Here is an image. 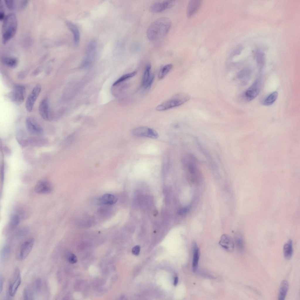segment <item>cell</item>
I'll return each mask as SVG.
<instances>
[{
  "label": "cell",
  "instance_id": "7",
  "mask_svg": "<svg viewBox=\"0 0 300 300\" xmlns=\"http://www.w3.org/2000/svg\"><path fill=\"white\" fill-rule=\"evenodd\" d=\"M133 136L138 137H146L153 139H156L158 137L157 132L154 129L144 126L135 127L131 131Z\"/></svg>",
  "mask_w": 300,
  "mask_h": 300
},
{
  "label": "cell",
  "instance_id": "27",
  "mask_svg": "<svg viewBox=\"0 0 300 300\" xmlns=\"http://www.w3.org/2000/svg\"><path fill=\"white\" fill-rule=\"evenodd\" d=\"M20 221L19 216L17 214H14L11 217L7 227L10 230L13 229L17 226Z\"/></svg>",
  "mask_w": 300,
  "mask_h": 300
},
{
  "label": "cell",
  "instance_id": "38",
  "mask_svg": "<svg viewBox=\"0 0 300 300\" xmlns=\"http://www.w3.org/2000/svg\"><path fill=\"white\" fill-rule=\"evenodd\" d=\"M4 283V278L3 276L1 275H0V293L2 291Z\"/></svg>",
  "mask_w": 300,
  "mask_h": 300
},
{
  "label": "cell",
  "instance_id": "37",
  "mask_svg": "<svg viewBox=\"0 0 300 300\" xmlns=\"http://www.w3.org/2000/svg\"><path fill=\"white\" fill-rule=\"evenodd\" d=\"M0 19L1 20H3L5 16L4 15V13L3 11V5L1 3L0 4Z\"/></svg>",
  "mask_w": 300,
  "mask_h": 300
},
{
  "label": "cell",
  "instance_id": "39",
  "mask_svg": "<svg viewBox=\"0 0 300 300\" xmlns=\"http://www.w3.org/2000/svg\"><path fill=\"white\" fill-rule=\"evenodd\" d=\"M28 3V1H23L21 2L20 7L21 8H23L24 7L27 5Z\"/></svg>",
  "mask_w": 300,
  "mask_h": 300
},
{
  "label": "cell",
  "instance_id": "23",
  "mask_svg": "<svg viewBox=\"0 0 300 300\" xmlns=\"http://www.w3.org/2000/svg\"><path fill=\"white\" fill-rule=\"evenodd\" d=\"M234 240L238 250L241 252H243L244 250L245 246L243 238L241 233L237 232L235 234Z\"/></svg>",
  "mask_w": 300,
  "mask_h": 300
},
{
  "label": "cell",
  "instance_id": "19",
  "mask_svg": "<svg viewBox=\"0 0 300 300\" xmlns=\"http://www.w3.org/2000/svg\"><path fill=\"white\" fill-rule=\"evenodd\" d=\"M97 42L95 40H93L90 42L88 45L86 52V57L85 61V62L88 63L90 59L96 55L97 47Z\"/></svg>",
  "mask_w": 300,
  "mask_h": 300
},
{
  "label": "cell",
  "instance_id": "28",
  "mask_svg": "<svg viewBox=\"0 0 300 300\" xmlns=\"http://www.w3.org/2000/svg\"><path fill=\"white\" fill-rule=\"evenodd\" d=\"M173 67L172 64H166L160 69L158 74V78L160 79H163L170 71Z\"/></svg>",
  "mask_w": 300,
  "mask_h": 300
},
{
  "label": "cell",
  "instance_id": "25",
  "mask_svg": "<svg viewBox=\"0 0 300 300\" xmlns=\"http://www.w3.org/2000/svg\"><path fill=\"white\" fill-rule=\"evenodd\" d=\"M1 61L4 65L12 68L15 67L18 63V60L16 58L10 57H3L1 58Z\"/></svg>",
  "mask_w": 300,
  "mask_h": 300
},
{
  "label": "cell",
  "instance_id": "5",
  "mask_svg": "<svg viewBox=\"0 0 300 300\" xmlns=\"http://www.w3.org/2000/svg\"><path fill=\"white\" fill-rule=\"evenodd\" d=\"M42 282L40 279H37L33 284L24 289L23 292L24 299H33L40 293L41 288Z\"/></svg>",
  "mask_w": 300,
  "mask_h": 300
},
{
  "label": "cell",
  "instance_id": "9",
  "mask_svg": "<svg viewBox=\"0 0 300 300\" xmlns=\"http://www.w3.org/2000/svg\"><path fill=\"white\" fill-rule=\"evenodd\" d=\"M34 243L33 238L27 240L21 245L18 253V258L20 260H23L26 258L32 249Z\"/></svg>",
  "mask_w": 300,
  "mask_h": 300
},
{
  "label": "cell",
  "instance_id": "35",
  "mask_svg": "<svg viewBox=\"0 0 300 300\" xmlns=\"http://www.w3.org/2000/svg\"><path fill=\"white\" fill-rule=\"evenodd\" d=\"M189 210L188 207H186L182 208L179 209L178 211V214L180 215H183L187 213Z\"/></svg>",
  "mask_w": 300,
  "mask_h": 300
},
{
  "label": "cell",
  "instance_id": "22",
  "mask_svg": "<svg viewBox=\"0 0 300 300\" xmlns=\"http://www.w3.org/2000/svg\"><path fill=\"white\" fill-rule=\"evenodd\" d=\"M283 251L285 258L288 260L290 259L293 253L292 241L291 240H289L284 244Z\"/></svg>",
  "mask_w": 300,
  "mask_h": 300
},
{
  "label": "cell",
  "instance_id": "26",
  "mask_svg": "<svg viewBox=\"0 0 300 300\" xmlns=\"http://www.w3.org/2000/svg\"><path fill=\"white\" fill-rule=\"evenodd\" d=\"M151 68V65L150 64L148 63L146 65L142 78V84L143 86L147 83L150 78Z\"/></svg>",
  "mask_w": 300,
  "mask_h": 300
},
{
  "label": "cell",
  "instance_id": "34",
  "mask_svg": "<svg viewBox=\"0 0 300 300\" xmlns=\"http://www.w3.org/2000/svg\"><path fill=\"white\" fill-rule=\"evenodd\" d=\"M5 3L8 8L11 10L14 9L15 7V3L13 0H6Z\"/></svg>",
  "mask_w": 300,
  "mask_h": 300
},
{
  "label": "cell",
  "instance_id": "30",
  "mask_svg": "<svg viewBox=\"0 0 300 300\" xmlns=\"http://www.w3.org/2000/svg\"><path fill=\"white\" fill-rule=\"evenodd\" d=\"M10 248L8 246H5L3 248L1 253V257L2 260H5L9 256L10 253Z\"/></svg>",
  "mask_w": 300,
  "mask_h": 300
},
{
  "label": "cell",
  "instance_id": "17",
  "mask_svg": "<svg viewBox=\"0 0 300 300\" xmlns=\"http://www.w3.org/2000/svg\"><path fill=\"white\" fill-rule=\"evenodd\" d=\"M66 23L73 34L74 45L76 46H77L80 40V32L78 27L74 23L69 21H66Z\"/></svg>",
  "mask_w": 300,
  "mask_h": 300
},
{
  "label": "cell",
  "instance_id": "18",
  "mask_svg": "<svg viewBox=\"0 0 300 300\" xmlns=\"http://www.w3.org/2000/svg\"><path fill=\"white\" fill-rule=\"evenodd\" d=\"M192 245L193 254L192 268L193 271L196 272L197 269L200 255V250L195 241H193L192 242Z\"/></svg>",
  "mask_w": 300,
  "mask_h": 300
},
{
  "label": "cell",
  "instance_id": "13",
  "mask_svg": "<svg viewBox=\"0 0 300 300\" xmlns=\"http://www.w3.org/2000/svg\"><path fill=\"white\" fill-rule=\"evenodd\" d=\"M38 110L40 114L44 119L47 121L51 120V118L47 98H44L40 102Z\"/></svg>",
  "mask_w": 300,
  "mask_h": 300
},
{
  "label": "cell",
  "instance_id": "41",
  "mask_svg": "<svg viewBox=\"0 0 300 300\" xmlns=\"http://www.w3.org/2000/svg\"><path fill=\"white\" fill-rule=\"evenodd\" d=\"M1 168V178L2 181H3L4 179V166L3 165H2Z\"/></svg>",
  "mask_w": 300,
  "mask_h": 300
},
{
  "label": "cell",
  "instance_id": "40",
  "mask_svg": "<svg viewBox=\"0 0 300 300\" xmlns=\"http://www.w3.org/2000/svg\"><path fill=\"white\" fill-rule=\"evenodd\" d=\"M178 277H175L174 279L173 284L175 286H176L178 283Z\"/></svg>",
  "mask_w": 300,
  "mask_h": 300
},
{
  "label": "cell",
  "instance_id": "20",
  "mask_svg": "<svg viewBox=\"0 0 300 300\" xmlns=\"http://www.w3.org/2000/svg\"><path fill=\"white\" fill-rule=\"evenodd\" d=\"M117 201L116 197L110 194H104L99 199L101 204L105 205H112L115 204Z\"/></svg>",
  "mask_w": 300,
  "mask_h": 300
},
{
  "label": "cell",
  "instance_id": "11",
  "mask_svg": "<svg viewBox=\"0 0 300 300\" xmlns=\"http://www.w3.org/2000/svg\"><path fill=\"white\" fill-rule=\"evenodd\" d=\"M260 91V83L259 81L257 80L245 91L244 95V98L248 101L251 100L258 95Z\"/></svg>",
  "mask_w": 300,
  "mask_h": 300
},
{
  "label": "cell",
  "instance_id": "24",
  "mask_svg": "<svg viewBox=\"0 0 300 300\" xmlns=\"http://www.w3.org/2000/svg\"><path fill=\"white\" fill-rule=\"evenodd\" d=\"M278 96V92L276 91H274L264 98L262 102V104L266 106L272 105L276 101Z\"/></svg>",
  "mask_w": 300,
  "mask_h": 300
},
{
  "label": "cell",
  "instance_id": "12",
  "mask_svg": "<svg viewBox=\"0 0 300 300\" xmlns=\"http://www.w3.org/2000/svg\"><path fill=\"white\" fill-rule=\"evenodd\" d=\"M52 186L49 182L44 180L40 181L35 185L34 190L38 194H47L50 193L52 190Z\"/></svg>",
  "mask_w": 300,
  "mask_h": 300
},
{
  "label": "cell",
  "instance_id": "36",
  "mask_svg": "<svg viewBox=\"0 0 300 300\" xmlns=\"http://www.w3.org/2000/svg\"><path fill=\"white\" fill-rule=\"evenodd\" d=\"M140 249V247L139 246H135L132 249V253L135 255H138L139 253Z\"/></svg>",
  "mask_w": 300,
  "mask_h": 300
},
{
  "label": "cell",
  "instance_id": "4",
  "mask_svg": "<svg viewBox=\"0 0 300 300\" xmlns=\"http://www.w3.org/2000/svg\"><path fill=\"white\" fill-rule=\"evenodd\" d=\"M25 94V87L20 84L16 85L7 96L12 102L16 105L21 104L24 101Z\"/></svg>",
  "mask_w": 300,
  "mask_h": 300
},
{
  "label": "cell",
  "instance_id": "3",
  "mask_svg": "<svg viewBox=\"0 0 300 300\" xmlns=\"http://www.w3.org/2000/svg\"><path fill=\"white\" fill-rule=\"evenodd\" d=\"M190 97L185 93L177 94L157 106L158 111H163L178 106L190 100Z\"/></svg>",
  "mask_w": 300,
  "mask_h": 300
},
{
  "label": "cell",
  "instance_id": "8",
  "mask_svg": "<svg viewBox=\"0 0 300 300\" xmlns=\"http://www.w3.org/2000/svg\"><path fill=\"white\" fill-rule=\"evenodd\" d=\"M41 87L39 84L36 85L28 96L25 104V107L28 111L31 112L34 104L41 91Z\"/></svg>",
  "mask_w": 300,
  "mask_h": 300
},
{
  "label": "cell",
  "instance_id": "15",
  "mask_svg": "<svg viewBox=\"0 0 300 300\" xmlns=\"http://www.w3.org/2000/svg\"><path fill=\"white\" fill-rule=\"evenodd\" d=\"M202 1L200 0H192L188 3L187 15L188 18L192 17L196 13L200 8Z\"/></svg>",
  "mask_w": 300,
  "mask_h": 300
},
{
  "label": "cell",
  "instance_id": "14",
  "mask_svg": "<svg viewBox=\"0 0 300 300\" xmlns=\"http://www.w3.org/2000/svg\"><path fill=\"white\" fill-rule=\"evenodd\" d=\"M25 125L28 131L31 134H40L42 133L43 131L42 127L30 117L26 118Z\"/></svg>",
  "mask_w": 300,
  "mask_h": 300
},
{
  "label": "cell",
  "instance_id": "31",
  "mask_svg": "<svg viewBox=\"0 0 300 300\" xmlns=\"http://www.w3.org/2000/svg\"><path fill=\"white\" fill-rule=\"evenodd\" d=\"M76 137L75 133H74L68 136L65 139V145H68L71 144L74 140Z\"/></svg>",
  "mask_w": 300,
  "mask_h": 300
},
{
  "label": "cell",
  "instance_id": "32",
  "mask_svg": "<svg viewBox=\"0 0 300 300\" xmlns=\"http://www.w3.org/2000/svg\"><path fill=\"white\" fill-rule=\"evenodd\" d=\"M154 74H151V77L149 80L144 86H143V88L147 90L149 89L150 87L154 81Z\"/></svg>",
  "mask_w": 300,
  "mask_h": 300
},
{
  "label": "cell",
  "instance_id": "29",
  "mask_svg": "<svg viewBox=\"0 0 300 300\" xmlns=\"http://www.w3.org/2000/svg\"><path fill=\"white\" fill-rule=\"evenodd\" d=\"M136 74L137 72L136 71H133L132 72L125 74L121 76L114 83L112 86H115L120 83L134 76Z\"/></svg>",
  "mask_w": 300,
  "mask_h": 300
},
{
  "label": "cell",
  "instance_id": "6",
  "mask_svg": "<svg viewBox=\"0 0 300 300\" xmlns=\"http://www.w3.org/2000/svg\"><path fill=\"white\" fill-rule=\"evenodd\" d=\"M21 282V273L19 269H15L11 277L8 286V295L11 297L14 296L20 285Z\"/></svg>",
  "mask_w": 300,
  "mask_h": 300
},
{
  "label": "cell",
  "instance_id": "16",
  "mask_svg": "<svg viewBox=\"0 0 300 300\" xmlns=\"http://www.w3.org/2000/svg\"><path fill=\"white\" fill-rule=\"evenodd\" d=\"M219 243L224 248L229 251H232L234 249V243L233 240L230 236L227 234H224L221 236Z\"/></svg>",
  "mask_w": 300,
  "mask_h": 300
},
{
  "label": "cell",
  "instance_id": "10",
  "mask_svg": "<svg viewBox=\"0 0 300 300\" xmlns=\"http://www.w3.org/2000/svg\"><path fill=\"white\" fill-rule=\"evenodd\" d=\"M173 0H164L154 3L151 6L150 11L153 13H158L171 8L174 4Z\"/></svg>",
  "mask_w": 300,
  "mask_h": 300
},
{
  "label": "cell",
  "instance_id": "2",
  "mask_svg": "<svg viewBox=\"0 0 300 300\" xmlns=\"http://www.w3.org/2000/svg\"><path fill=\"white\" fill-rule=\"evenodd\" d=\"M2 27V40L4 44L6 43L15 35L17 28V20L13 13L5 16Z\"/></svg>",
  "mask_w": 300,
  "mask_h": 300
},
{
  "label": "cell",
  "instance_id": "21",
  "mask_svg": "<svg viewBox=\"0 0 300 300\" xmlns=\"http://www.w3.org/2000/svg\"><path fill=\"white\" fill-rule=\"evenodd\" d=\"M289 288V283L286 280H283L280 284L278 295L279 300L284 299Z\"/></svg>",
  "mask_w": 300,
  "mask_h": 300
},
{
  "label": "cell",
  "instance_id": "33",
  "mask_svg": "<svg viewBox=\"0 0 300 300\" xmlns=\"http://www.w3.org/2000/svg\"><path fill=\"white\" fill-rule=\"evenodd\" d=\"M67 259L69 262L71 264L76 263L77 260L76 256L73 254H69Z\"/></svg>",
  "mask_w": 300,
  "mask_h": 300
},
{
  "label": "cell",
  "instance_id": "1",
  "mask_svg": "<svg viewBox=\"0 0 300 300\" xmlns=\"http://www.w3.org/2000/svg\"><path fill=\"white\" fill-rule=\"evenodd\" d=\"M170 20L166 17H161L153 22L146 31L148 39L154 41L164 37L169 31L171 25Z\"/></svg>",
  "mask_w": 300,
  "mask_h": 300
}]
</instances>
